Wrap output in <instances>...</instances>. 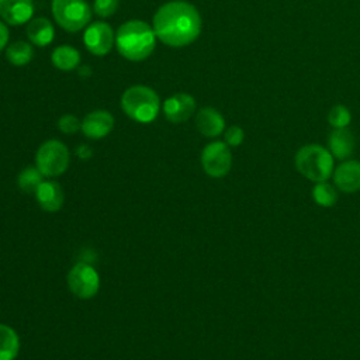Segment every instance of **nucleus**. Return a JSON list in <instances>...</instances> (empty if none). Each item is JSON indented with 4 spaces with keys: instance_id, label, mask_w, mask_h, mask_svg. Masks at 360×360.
Masks as SVG:
<instances>
[{
    "instance_id": "obj_9",
    "label": "nucleus",
    "mask_w": 360,
    "mask_h": 360,
    "mask_svg": "<svg viewBox=\"0 0 360 360\" xmlns=\"http://www.w3.org/2000/svg\"><path fill=\"white\" fill-rule=\"evenodd\" d=\"M83 42L90 53L104 56L115 45V32L110 24L104 21H94L84 28Z\"/></svg>"
},
{
    "instance_id": "obj_15",
    "label": "nucleus",
    "mask_w": 360,
    "mask_h": 360,
    "mask_svg": "<svg viewBox=\"0 0 360 360\" xmlns=\"http://www.w3.org/2000/svg\"><path fill=\"white\" fill-rule=\"evenodd\" d=\"M356 148V138L349 128H333L328 138V149L335 159L346 160Z\"/></svg>"
},
{
    "instance_id": "obj_4",
    "label": "nucleus",
    "mask_w": 360,
    "mask_h": 360,
    "mask_svg": "<svg viewBox=\"0 0 360 360\" xmlns=\"http://www.w3.org/2000/svg\"><path fill=\"white\" fill-rule=\"evenodd\" d=\"M121 108L131 120L141 124H149L159 115L160 98L152 87L135 84L122 93Z\"/></svg>"
},
{
    "instance_id": "obj_21",
    "label": "nucleus",
    "mask_w": 360,
    "mask_h": 360,
    "mask_svg": "<svg viewBox=\"0 0 360 360\" xmlns=\"http://www.w3.org/2000/svg\"><path fill=\"white\" fill-rule=\"evenodd\" d=\"M312 200L316 205L330 208L338 202V188L328 181H318L311 190Z\"/></svg>"
},
{
    "instance_id": "obj_2",
    "label": "nucleus",
    "mask_w": 360,
    "mask_h": 360,
    "mask_svg": "<svg viewBox=\"0 0 360 360\" xmlns=\"http://www.w3.org/2000/svg\"><path fill=\"white\" fill-rule=\"evenodd\" d=\"M156 39L150 24L143 20H128L115 32V48L122 58L131 62H141L152 55Z\"/></svg>"
},
{
    "instance_id": "obj_5",
    "label": "nucleus",
    "mask_w": 360,
    "mask_h": 360,
    "mask_svg": "<svg viewBox=\"0 0 360 360\" xmlns=\"http://www.w3.org/2000/svg\"><path fill=\"white\" fill-rule=\"evenodd\" d=\"M51 11L56 24L68 32H79L91 22V8L84 0H52Z\"/></svg>"
},
{
    "instance_id": "obj_8",
    "label": "nucleus",
    "mask_w": 360,
    "mask_h": 360,
    "mask_svg": "<svg viewBox=\"0 0 360 360\" xmlns=\"http://www.w3.org/2000/svg\"><path fill=\"white\" fill-rule=\"evenodd\" d=\"M69 290L82 300H90L100 288V276L87 263H76L68 273Z\"/></svg>"
},
{
    "instance_id": "obj_17",
    "label": "nucleus",
    "mask_w": 360,
    "mask_h": 360,
    "mask_svg": "<svg viewBox=\"0 0 360 360\" xmlns=\"http://www.w3.org/2000/svg\"><path fill=\"white\" fill-rule=\"evenodd\" d=\"M25 34L32 45L44 48L53 41L55 28L46 17H35L27 22Z\"/></svg>"
},
{
    "instance_id": "obj_29",
    "label": "nucleus",
    "mask_w": 360,
    "mask_h": 360,
    "mask_svg": "<svg viewBox=\"0 0 360 360\" xmlns=\"http://www.w3.org/2000/svg\"><path fill=\"white\" fill-rule=\"evenodd\" d=\"M77 73L83 77H89L91 75V68L89 65H84V66H79L77 68Z\"/></svg>"
},
{
    "instance_id": "obj_11",
    "label": "nucleus",
    "mask_w": 360,
    "mask_h": 360,
    "mask_svg": "<svg viewBox=\"0 0 360 360\" xmlns=\"http://www.w3.org/2000/svg\"><path fill=\"white\" fill-rule=\"evenodd\" d=\"M333 186L342 193H356L360 190V160L346 159L335 167L333 174Z\"/></svg>"
},
{
    "instance_id": "obj_3",
    "label": "nucleus",
    "mask_w": 360,
    "mask_h": 360,
    "mask_svg": "<svg viewBox=\"0 0 360 360\" xmlns=\"http://www.w3.org/2000/svg\"><path fill=\"white\" fill-rule=\"evenodd\" d=\"M295 169L309 181H326L335 170V158L322 145L308 143L301 146L294 158Z\"/></svg>"
},
{
    "instance_id": "obj_6",
    "label": "nucleus",
    "mask_w": 360,
    "mask_h": 360,
    "mask_svg": "<svg viewBox=\"0 0 360 360\" xmlns=\"http://www.w3.org/2000/svg\"><path fill=\"white\" fill-rule=\"evenodd\" d=\"M69 150L58 139L45 141L35 153V166L45 177H58L69 166Z\"/></svg>"
},
{
    "instance_id": "obj_25",
    "label": "nucleus",
    "mask_w": 360,
    "mask_h": 360,
    "mask_svg": "<svg viewBox=\"0 0 360 360\" xmlns=\"http://www.w3.org/2000/svg\"><path fill=\"white\" fill-rule=\"evenodd\" d=\"M120 6V0H94L93 3V11L101 17L107 18L111 17Z\"/></svg>"
},
{
    "instance_id": "obj_7",
    "label": "nucleus",
    "mask_w": 360,
    "mask_h": 360,
    "mask_svg": "<svg viewBox=\"0 0 360 360\" xmlns=\"http://www.w3.org/2000/svg\"><path fill=\"white\" fill-rule=\"evenodd\" d=\"M201 166L212 179L225 177L232 167V153L224 141L207 143L201 152Z\"/></svg>"
},
{
    "instance_id": "obj_18",
    "label": "nucleus",
    "mask_w": 360,
    "mask_h": 360,
    "mask_svg": "<svg viewBox=\"0 0 360 360\" xmlns=\"http://www.w3.org/2000/svg\"><path fill=\"white\" fill-rule=\"evenodd\" d=\"M51 60L56 69L62 72H70L80 66L82 58H80V52L76 48L65 44V45L56 46L52 51Z\"/></svg>"
},
{
    "instance_id": "obj_27",
    "label": "nucleus",
    "mask_w": 360,
    "mask_h": 360,
    "mask_svg": "<svg viewBox=\"0 0 360 360\" xmlns=\"http://www.w3.org/2000/svg\"><path fill=\"white\" fill-rule=\"evenodd\" d=\"M8 38H10L8 28H7L6 22L3 20H0V52L7 48L6 45H8Z\"/></svg>"
},
{
    "instance_id": "obj_26",
    "label": "nucleus",
    "mask_w": 360,
    "mask_h": 360,
    "mask_svg": "<svg viewBox=\"0 0 360 360\" xmlns=\"http://www.w3.org/2000/svg\"><path fill=\"white\" fill-rule=\"evenodd\" d=\"M243 139H245V131L239 125H231V127L225 128V131H224V142L228 146L236 148V146L242 145Z\"/></svg>"
},
{
    "instance_id": "obj_14",
    "label": "nucleus",
    "mask_w": 360,
    "mask_h": 360,
    "mask_svg": "<svg viewBox=\"0 0 360 360\" xmlns=\"http://www.w3.org/2000/svg\"><path fill=\"white\" fill-rule=\"evenodd\" d=\"M195 128L205 138H217L225 131V118L214 107H202L195 114Z\"/></svg>"
},
{
    "instance_id": "obj_22",
    "label": "nucleus",
    "mask_w": 360,
    "mask_h": 360,
    "mask_svg": "<svg viewBox=\"0 0 360 360\" xmlns=\"http://www.w3.org/2000/svg\"><path fill=\"white\" fill-rule=\"evenodd\" d=\"M42 181H44V174L38 170L37 166L35 167L28 166V167L22 169L17 179L18 187L24 193H30V194H35V191L38 190V187L41 186Z\"/></svg>"
},
{
    "instance_id": "obj_16",
    "label": "nucleus",
    "mask_w": 360,
    "mask_h": 360,
    "mask_svg": "<svg viewBox=\"0 0 360 360\" xmlns=\"http://www.w3.org/2000/svg\"><path fill=\"white\" fill-rule=\"evenodd\" d=\"M35 197L39 207L48 212H56L63 205L62 187L52 180H44L35 191Z\"/></svg>"
},
{
    "instance_id": "obj_28",
    "label": "nucleus",
    "mask_w": 360,
    "mask_h": 360,
    "mask_svg": "<svg viewBox=\"0 0 360 360\" xmlns=\"http://www.w3.org/2000/svg\"><path fill=\"white\" fill-rule=\"evenodd\" d=\"M91 148L89 145H80L77 149H76V155L80 158V159H89L91 156Z\"/></svg>"
},
{
    "instance_id": "obj_12",
    "label": "nucleus",
    "mask_w": 360,
    "mask_h": 360,
    "mask_svg": "<svg viewBox=\"0 0 360 360\" xmlns=\"http://www.w3.org/2000/svg\"><path fill=\"white\" fill-rule=\"evenodd\" d=\"M114 128V117L107 110H94L82 120L80 131L90 139H101Z\"/></svg>"
},
{
    "instance_id": "obj_10",
    "label": "nucleus",
    "mask_w": 360,
    "mask_h": 360,
    "mask_svg": "<svg viewBox=\"0 0 360 360\" xmlns=\"http://www.w3.org/2000/svg\"><path fill=\"white\" fill-rule=\"evenodd\" d=\"M195 108V98L188 93H176L163 101V114L173 124H180L191 118Z\"/></svg>"
},
{
    "instance_id": "obj_23",
    "label": "nucleus",
    "mask_w": 360,
    "mask_h": 360,
    "mask_svg": "<svg viewBox=\"0 0 360 360\" xmlns=\"http://www.w3.org/2000/svg\"><path fill=\"white\" fill-rule=\"evenodd\" d=\"M326 118L332 128H347L352 121V112L346 105L335 104L329 110Z\"/></svg>"
},
{
    "instance_id": "obj_24",
    "label": "nucleus",
    "mask_w": 360,
    "mask_h": 360,
    "mask_svg": "<svg viewBox=\"0 0 360 360\" xmlns=\"http://www.w3.org/2000/svg\"><path fill=\"white\" fill-rule=\"evenodd\" d=\"M82 128V121L72 115V114H65L58 120V129L66 135L76 134Z\"/></svg>"
},
{
    "instance_id": "obj_19",
    "label": "nucleus",
    "mask_w": 360,
    "mask_h": 360,
    "mask_svg": "<svg viewBox=\"0 0 360 360\" xmlns=\"http://www.w3.org/2000/svg\"><path fill=\"white\" fill-rule=\"evenodd\" d=\"M20 350L17 332L4 323H0V360H14Z\"/></svg>"
},
{
    "instance_id": "obj_1",
    "label": "nucleus",
    "mask_w": 360,
    "mask_h": 360,
    "mask_svg": "<svg viewBox=\"0 0 360 360\" xmlns=\"http://www.w3.org/2000/svg\"><path fill=\"white\" fill-rule=\"evenodd\" d=\"M152 27L160 42L170 48H183L198 38L202 20L194 4L184 0H172L156 10Z\"/></svg>"
},
{
    "instance_id": "obj_13",
    "label": "nucleus",
    "mask_w": 360,
    "mask_h": 360,
    "mask_svg": "<svg viewBox=\"0 0 360 360\" xmlns=\"http://www.w3.org/2000/svg\"><path fill=\"white\" fill-rule=\"evenodd\" d=\"M34 15L32 0H0V18L8 25H22Z\"/></svg>"
},
{
    "instance_id": "obj_20",
    "label": "nucleus",
    "mask_w": 360,
    "mask_h": 360,
    "mask_svg": "<svg viewBox=\"0 0 360 360\" xmlns=\"http://www.w3.org/2000/svg\"><path fill=\"white\" fill-rule=\"evenodd\" d=\"M6 58L14 66H24L34 58V48L27 41H15L6 48Z\"/></svg>"
}]
</instances>
